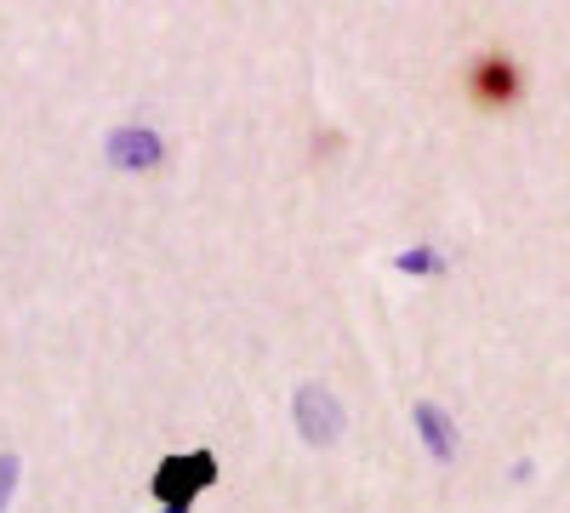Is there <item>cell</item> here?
<instances>
[{"instance_id":"obj_2","label":"cell","mask_w":570,"mask_h":513,"mask_svg":"<svg viewBox=\"0 0 570 513\" xmlns=\"http://www.w3.org/2000/svg\"><path fill=\"white\" fill-rule=\"evenodd\" d=\"M217 480V462H212V451H195V456H171V462H160V474H155V496L166 502V507H188L206 485Z\"/></svg>"},{"instance_id":"obj_1","label":"cell","mask_w":570,"mask_h":513,"mask_svg":"<svg viewBox=\"0 0 570 513\" xmlns=\"http://www.w3.org/2000/svg\"><path fill=\"white\" fill-rule=\"evenodd\" d=\"M519 63L508 52H485V58H473L468 63V98L480 103V109H508L519 103Z\"/></svg>"}]
</instances>
